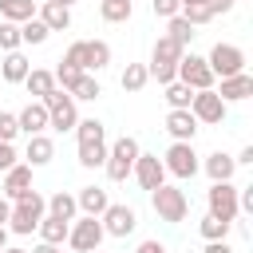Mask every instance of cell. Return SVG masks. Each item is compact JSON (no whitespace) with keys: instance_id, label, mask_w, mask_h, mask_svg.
Returning <instances> with one entry per match:
<instances>
[{"instance_id":"6da1fadb","label":"cell","mask_w":253,"mask_h":253,"mask_svg":"<svg viewBox=\"0 0 253 253\" xmlns=\"http://www.w3.org/2000/svg\"><path fill=\"white\" fill-rule=\"evenodd\" d=\"M43 210H47V198L40 194V190H28L24 198H16V206H12V213H8V225H12V233H32L40 221H43Z\"/></svg>"},{"instance_id":"7a4b0ae2","label":"cell","mask_w":253,"mask_h":253,"mask_svg":"<svg viewBox=\"0 0 253 253\" xmlns=\"http://www.w3.org/2000/svg\"><path fill=\"white\" fill-rule=\"evenodd\" d=\"M138 154H142V150H138V142H134L130 134L115 138V142L107 146V162H103V166H107V178H111V182H126Z\"/></svg>"},{"instance_id":"3957f363","label":"cell","mask_w":253,"mask_h":253,"mask_svg":"<svg viewBox=\"0 0 253 253\" xmlns=\"http://www.w3.org/2000/svg\"><path fill=\"white\" fill-rule=\"evenodd\" d=\"M150 206H154V213L162 217V221H182L186 217V210H190V202H186V190H178V186H158V190H150Z\"/></svg>"},{"instance_id":"277c9868","label":"cell","mask_w":253,"mask_h":253,"mask_svg":"<svg viewBox=\"0 0 253 253\" xmlns=\"http://www.w3.org/2000/svg\"><path fill=\"white\" fill-rule=\"evenodd\" d=\"M206 63H210L213 79H217V75L229 79V75H241V71H245V51H241L237 43H213L210 55H206Z\"/></svg>"},{"instance_id":"5b68a950","label":"cell","mask_w":253,"mask_h":253,"mask_svg":"<svg viewBox=\"0 0 253 253\" xmlns=\"http://www.w3.org/2000/svg\"><path fill=\"white\" fill-rule=\"evenodd\" d=\"M178 83H186L190 91H213V71L206 63V55H182L178 59Z\"/></svg>"},{"instance_id":"8992f818","label":"cell","mask_w":253,"mask_h":253,"mask_svg":"<svg viewBox=\"0 0 253 253\" xmlns=\"http://www.w3.org/2000/svg\"><path fill=\"white\" fill-rule=\"evenodd\" d=\"M43 107H47V126H55V130H75L79 111H75V99H71L67 91L55 87V91L43 99Z\"/></svg>"},{"instance_id":"52a82bcc","label":"cell","mask_w":253,"mask_h":253,"mask_svg":"<svg viewBox=\"0 0 253 253\" xmlns=\"http://www.w3.org/2000/svg\"><path fill=\"white\" fill-rule=\"evenodd\" d=\"M107 233H103V225H99V217H79V221H71V229H67V245L75 249V253H99V241H103Z\"/></svg>"},{"instance_id":"ba28073f","label":"cell","mask_w":253,"mask_h":253,"mask_svg":"<svg viewBox=\"0 0 253 253\" xmlns=\"http://www.w3.org/2000/svg\"><path fill=\"white\" fill-rule=\"evenodd\" d=\"M162 166H166V174H174V178H194L202 162H198V154H194V142H170Z\"/></svg>"},{"instance_id":"9c48e42d","label":"cell","mask_w":253,"mask_h":253,"mask_svg":"<svg viewBox=\"0 0 253 253\" xmlns=\"http://www.w3.org/2000/svg\"><path fill=\"white\" fill-rule=\"evenodd\" d=\"M99 225H103V233H111V237H126V233H134L138 213H134L130 206H123V202H111V206L99 213Z\"/></svg>"},{"instance_id":"30bf717a","label":"cell","mask_w":253,"mask_h":253,"mask_svg":"<svg viewBox=\"0 0 253 253\" xmlns=\"http://www.w3.org/2000/svg\"><path fill=\"white\" fill-rule=\"evenodd\" d=\"M206 202H210V213L213 217H225V221H237V186H229V182H213L210 186V194H206Z\"/></svg>"},{"instance_id":"8fae6325","label":"cell","mask_w":253,"mask_h":253,"mask_svg":"<svg viewBox=\"0 0 253 253\" xmlns=\"http://www.w3.org/2000/svg\"><path fill=\"white\" fill-rule=\"evenodd\" d=\"M130 174L138 178V186H142L146 194H150V190H158V186L166 182V166H162V158H158V154H138Z\"/></svg>"},{"instance_id":"7c38bea8","label":"cell","mask_w":253,"mask_h":253,"mask_svg":"<svg viewBox=\"0 0 253 253\" xmlns=\"http://www.w3.org/2000/svg\"><path fill=\"white\" fill-rule=\"evenodd\" d=\"M190 115H194L198 123H221V119H225V103L217 99V91H194Z\"/></svg>"},{"instance_id":"4fadbf2b","label":"cell","mask_w":253,"mask_h":253,"mask_svg":"<svg viewBox=\"0 0 253 253\" xmlns=\"http://www.w3.org/2000/svg\"><path fill=\"white\" fill-rule=\"evenodd\" d=\"M36 20L47 28V32H67L71 28V8H63V4H51V0H43L40 8H36Z\"/></svg>"},{"instance_id":"5bb4252c","label":"cell","mask_w":253,"mask_h":253,"mask_svg":"<svg viewBox=\"0 0 253 253\" xmlns=\"http://www.w3.org/2000/svg\"><path fill=\"white\" fill-rule=\"evenodd\" d=\"M253 95V75H229V79H221V87H217V99L229 107V103H241V99H249Z\"/></svg>"},{"instance_id":"9a60e30c","label":"cell","mask_w":253,"mask_h":253,"mask_svg":"<svg viewBox=\"0 0 253 253\" xmlns=\"http://www.w3.org/2000/svg\"><path fill=\"white\" fill-rule=\"evenodd\" d=\"M32 186V166L28 162H16L12 170H4V198H24Z\"/></svg>"},{"instance_id":"2e32d148","label":"cell","mask_w":253,"mask_h":253,"mask_svg":"<svg viewBox=\"0 0 253 253\" xmlns=\"http://www.w3.org/2000/svg\"><path fill=\"white\" fill-rule=\"evenodd\" d=\"M166 130H170L174 142H194V134H198V119H194L190 111H170V115H166Z\"/></svg>"},{"instance_id":"e0dca14e","label":"cell","mask_w":253,"mask_h":253,"mask_svg":"<svg viewBox=\"0 0 253 253\" xmlns=\"http://www.w3.org/2000/svg\"><path fill=\"white\" fill-rule=\"evenodd\" d=\"M75 206L83 210V217H99V213L111 206V198H107L103 186H83V190L75 194Z\"/></svg>"},{"instance_id":"ac0fdd59","label":"cell","mask_w":253,"mask_h":253,"mask_svg":"<svg viewBox=\"0 0 253 253\" xmlns=\"http://www.w3.org/2000/svg\"><path fill=\"white\" fill-rule=\"evenodd\" d=\"M111 63V43L107 40H83V71H103Z\"/></svg>"},{"instance_id":"d6986e66","label":"cell","mask_w":253,"mask_h":253,"mask_svg":"<svg viewBox=\"0 0 253 253\" xmlns=\"http://www.w3.org/2000/svg\"><path fill=\"white\" fill-rule=\"evenodd\" d=\"M16 123H20V130L32 138V134H43V126H47V107L36 99V103H28L20 115H16Z\"/></svg>"},{"instance_id":"ffe728a7","label":"cell","mask_w":253,"mask_h":253,"mask_svg":"<svg viewBox=\"0 0 253 253\" xmlns=\"http://www.w3.org/2000/svg\"><path fill=\"white\" fill-rule=\"evenodd\" d=\"M28 71H32V63H28L24 51H4V59H0V75H4V83H24Z\"/></svg>"},{"instance_id":"44dd1931","label":"cell","mask_w":253,"mask_h":253,"mask_svg":"<svg viewBox=\"0 0 253 253\" xmlns=\"http://www.w3.org/2000/svg\"><path fill=\"white\" fill-rule=\"evenodd\" d=\"M24 158H28V166H47V162L55 158V142H51L47 134H32V138H28Z\"/></svg>"},{"instance_id":"7402d4cb","label":"cell","mask_w":253,"mask_h":253,"mask_svg":"<svg viewBox=\"0 0 253 253\" xmlns=\"http://www.w3.org/2000/svg\"><path fill=\"white\" fill-rule=\"evenodd\" d=\"M206 174L213 178V182H229L233 178V170H237V162H233V154H225V150H213V154H206Z\"/></svg>"},{"instance_id":"603a6c76","label":"cell","mask_w":253,"mask_h":253,"mask_svg":"<svg viewBox=\"0 0 253 253\" xmlns=\"http://www.w3.org/2000/svg\"><path fill=\"white\" fill-rule=\"evenodd\" d=\"M24 87H28V95H36V99L43 103V99L55 91V75H51V71H43V67H32V71H28V79H24Z\"/></svg>"},{"instance_id":"cb8c5ba5","label":"cell","mask_w":253,"mask_h":253,"mask_svg":"<svg viewBox=\"0 0 253 253\" xmlns=\"http://www.w3.org/2000/svg\"><path fill=\"white\" fill-rule=\"evenodd\" d=\"M186 55V47H178L174 40H154V51H150V63H166V67H178V59Z\"/></svg>"},{"instance_id":"d4e9b609","label":"cell","mask_w":253,"mask_h":253,"mask_svg":"<svg viewBox=\"0 0 253 253\" xmlns=\"http://www.w3.org/2000/svg\"><path fill=\"white\" fill-rule=\"evenodd\" d=\"M36 229H40V241H47V245H63V241H67L71 221H59V217H51V213H47V217H43Z\"/></svg>"},{"instance_id":"484cf974","label":"cell","mask_w":253,"mask_h":253,"mask_svg":"<svg viewBox=\"0 0 253 253\" xmlns=\"http://www.w3.org/2000/svg\"><path fill=\"white\" fill-rule=\"evenodd\" d=\"M32 16H36V4H32V0H0V20L24 24V20H32Z\"/></svg>"},{"instance_id":"4316f807","label":"cell","mask_w":253,"mask_h":253,"mask_svg":"<svg viewBox=\"0 0 253 253\" xmlns=\"http://www.w3.org/2000/svg\"><path fill=\"white\" fill-rule=\"evenodd\" d=\"M47 213H51V217H59V221H75L79 206H75V198H71V194H63V190H59V194H51V198H47Z\"/></svg>"},{"instance_id":"83f0119b","label":"cell","mask_w":253,"mask_h":253,"mask_svg":"<svg viewBox=\"0 0 253 253\" xmlns=\"http://www.w3.org/2000/svg\"><path fill=\"white\" fill-rule=\"evenodd\" d=\"M119 83H123V91H142L146 83H150V75H146V63H126V71L119 75Z\"/></svg>"},{"instance_id":"f1b7e54d","label":"cell","mask_w":253,"mask_h":253,"mask_svg":"<svg viewBox=\"0 0 253 253\" xmlns=\"http://www.w3.org/2000/svg\"><path fill=\"white\" fill-rule=\"evenodd\" d=\"M99 12H103L107 24H123V20H130V12H134V0H103Z\"/></svg>"},{"instance_id":"f546056e","label":"cell","mask_w":253,"mask_h":253,"mask_svg":"<svg viewBox=\"0 0 253 253\" xmlns=\"http://www.w3.org/2000/svg\"><path fill=\"white\" fill-rule=\"evenodd\" d=\"M107 162V142H79V166L95 170Z\"/></svg>"},{"instance_id":"4dcf8cb0","label":"cell","mask_w":253,"mask_h":253,"mask_svg":"<svg viewBox=\"0 0 253 253\" xmlns=\"http://www.w3.org/2000/svg\"><path fill=\"white\" fill-rule=\"evenodd\" d=\"M190 99H194V91L186 87V83H166V103H170V111H190Z\"/></svg>"},{"instance_id":"1f68e13d","label":"cell","mask_w":253,"mask_h":253,"mask_svg":"<svg viewBox=\"0 0 253 253\" xmlns=\"http://www.w3.org/2000/svg\"><path fill=\"white\" fill-rule=\"evenodd\" d=\"M75 134H79V142H107V126L99 119H79Z\"/></svg>"},{"instance_id":"d6a6232c","label":"cell","mask_w":253,"mask_h":253,"mask_svg":"<svg viewBox=\"0 0 253 253\" xmlns=\"http://www.w3.org/2000/svg\"><path fill=\"white\" fill-rule=\"evenodd\" d=\"M229 225H233V221H225V217H213V213H206L198 229H202V237H206V241H225Z\"/></svg>"},{"instance_id":"836d02e7","label":"cell","mask_w":253,"mask_h":253,"mask_svg":"<svg viewBox=\"0 0 253 253\" xmlns=\"http://www.w3.org/2000/svg\"><path fill=\"white\" fill-rule=\"evenodd\" d=\"M47 36H51V32H47V28H43V24L36 20V16L20 24V43H43Z\"/></svg>"},{"instance_id":"e575fe53","label":"cell","mask_w":253,"mask_h":253,"mask_svg":"<svg viewBox=\"0 0 253 253\" xmlns=\"http://www.w3.org/2000/svg\"><path fill=\"white\" fill-rule=\"evenodd\" d=\"M51 75H55V87L71 95V87H75V83H79V75H87V71H79V67H71V63H59Z\"/></svg>"},{"instance_id":"d590c367","label":"cell","mask_w":253,"mask_h":253,"mask_svg":"<svg viewBox=\"0 0 253 253\" xmlns=\"http://www.w3.org/2000/svg\"><path fill=\"white\" fill-rule=\"evenodd\" d=\"M166 40H174L178 47H190V40H194V28H190L182 16H174V20H170V32H166Z\"/></svg>"},{"instance_id":"8d00e7d4","label":"cell","mask_w":253,"mask_h":253,"mask_svg":"<svg viewBox=\"0 0 253 253\" xmlns=\"http://www.w3.org/2000/svg\"><path fill=\"white\" fill-rule=\"evenodd\" d=\"M99 95H103V87L95 75H79V83L71 87V99H99Z\"/></svg>"},{"instance_id":"74e56055","label":"cell","mask_w":253,"mask_h":253,"mask_svg":"<svg viewBox=\"0 0 253 253\" xmlns=\"http://www.w3.org/2000/svg\"><path fill=\"white\" fill-rule=\"evenodd\" d=\"M0 51H20V24L0 20Z\"/></svg>"},{"instance_id":"f35d334b","label":"cell","mask_w":253,"mask_h":253,"mask_svg":"<svg viewBox=\"0 0 253 253\" xmlns=\"http://www.w3.org/2000/svg\"><path fill=\"white\" fill-rule=\"evenodd\" d=\"M146 75H150V79H158V83L166 87V83H174V79H178V67H166V63H146Z\"/></svg>"},{"instance_id":"ab89813d","label":"cell","mask_w":253,"mask_h":253,"mask_svg":"<svg viewBox=\"0 0 253 253\" xmlns=\"http://www.w3.org/2000/svg\"><path fill=\"white\" fill-rule=\"evenodd\" d=\"M150 12L162 16V20H174L182 12V0H150Z\"/></svg>"},{"instance_id":"60d3db41","label":"cell","mask_w":253,"mask_h":253,"mask_svg":"<svg viewBox=\"0 0 253 253\" xmlns=\"http://www.w3.org/2000/svg\"><path fill=\"white\" fill-rule=\"evenodd\" d=\"M16 134H20V123H16V115L0 111V142H12Z\"/></svg>"},{"instance_id":"b9f144b4","label":"cell","mask_w":253,"mask_h":253,"mask_svg":"<svg viewBox=\"0 0 253 253\" xmlns=\"http://www.w3.org/2000/svg\"><path fill=\"white\" fill-rule=\"evenodd\" d=\"M12 166H16V146L0 142V170H12Z\"/></svg>"},{"instance_id":"7bdbcfd3","label":"cell","mask_w":253,"mask_h":253,"mask_svg":"<svg viewBox=\"0 0 253 253\" xmlns=\"http://www.w3.org/2000/svg\"><path fill=\"white\" fill-rule=\"evenodd\" d=\"M206 8H210V16H217V12H229L233 8V0H202Z\"/></svg>"},{"instance_id":"ee69618b","label":"cell","mask_w":253,"mask_h":253,"mask_svg":"<svg viewBox=\"0 0 253 253\" xmlns=\"http://www.w3.org/2000/svg\"><path fill=\"white\" fill-rule=\"evenodd\" d=\"M202 253H233V249H229V241H206Z\"/></svg>"},{"instance_id":"f6af8a7d","label":"cell","mask_w":253,"mask_h":253,"mask_svg":"<svg viewBox=\"0 0 253 253\" xmlns=\"http://www.w3.org/2000/svg\"><path fill=\"white\" fill-rule=\"evenodd\" d=\"M233 162H237V166H253V146H245V150H241Z\"/></svg>"},{"instance_id":"bcb514c9","label":"cell","mask_w":253,"mask_h":253,"mask_svg":"<svg viewBox=\"0 0 253 253\" xmlns=\"http://www.w3.org/2000/svg\"><path fill=\"white\" fill-rule=\"evenodd\" d=\"M138 253H166V249H162L158 241H142V245H138Z\"/></svg>"},{"instance_id":"7dc6e473","label":"cell","mask_w":253,"mask_h":253,"mask_svg":"<svg viewBox=\"0 0 253 253\" xmlns=\"http://www.w3.org/2000/svg\"><path fill=\"white\" fill-rule=\"evenodd\" d=\"M32 253H63V249H59V245H47V241H40Z\"/></svg>"},{"instance_id":"c3c4849f","label":"cell","mask_w":253,"mask_h":253,"mask_svg":"<svg viewBox=\"0 0 253 253\" xmlns=\"http://www.w3.org/2000/svg\"><path fill=\"white\" fill-rule=\"evenodd\" d=\"M8 213H12V206H8V198H0V229H4V221H8Z\"/></svg>"},{"instance_id":"681fc988","label":"cell","mask_w":253,"mask_h":253,"mask_svg":"<svg viewBox=\"0 0 253 253\" xmlns=\"http://www.w3.org/2000/svg\"><path fill=\"white\" fill-rule=\"evenodd\" d=\"M4 249H8V233L0 229V253H4Z\"/></svg>"},{"instance_id":"f907efd6","label":"cell","mask_w":253,"mask_h":253,"mask_svg":"<svg viewBox=\"0 0 253 253\" xmlns=\"http://www.w3.org/2000/svg\"><path fill=\"white\" fill-rule=\"evenodd\" d=\"M51 4H63V8H71V4H75V0H51Z\"/></svg>"},{"instance_id":"816d5d0a","label":"cell","mask_w":253,"mask_h":253,"mask_svg":"<svg viewBox=\"0 0 253 253\" xmlns=\"http://www.w3.org/2000/svg\"><path fill=\"white\" fill-rule=\"evenodd\" d=\"M4 253H28V249H16V245H8V249H4Z\"/></svg>"},{"instance_id":"f5cc1de1","label":"cell","mask_w":253,"mask_h":253,"mask_svg":"<svg viewBox=\"0 0 253 253\" xmlns=\"http://www.w3.org/2000/svg\"><path fill=\"white\" fill-rule=\"evenodd\" d=\"M182 4H186V0H182Z\"/></svg>"}]
</instances>
